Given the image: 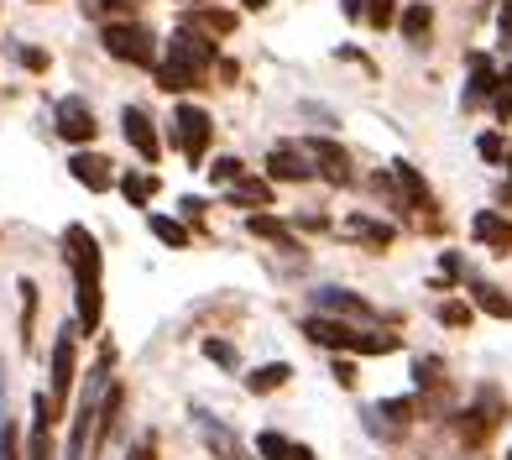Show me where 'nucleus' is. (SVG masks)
<instances>
[{"instance_id": "34", "label": "nucleus", "mask_w": 512, "mask_h": 460, "mask_svg": "<svg viewBox=\"0 0 512 460\" xmlns=\"http://www.w3.org/2000/svg\"><path fill=\"white\" fill-rule=\"evenodd\" d=\"M131 460H157V440H152V434H142V445H136Z\"/></svg>"}, {"instance_id": "3", "label": "nucleus", "mask_w": 512, "mask_h": 460, "mask_svg": "<svg viewBox=\"0 0 512 460\" xmlns=\"http://www.w3.org/2000/svg\"><path fill=\"white\" fill-rule=\"evenodd\" d=\"M105 53L115 63H136V68H152L157 63V37L147 27H136V21H110V27L100 32Z\"/></svg>"}, {"instance_id": "27", "label": "nucleus", "mask_w": 512, "mask_h": 460, "mask_svg": "<svg viewBox=\"0 0 512 460\" xmlns=\"http://www.w3.org/2000/svg\"><path fill=\"white\" fill-rule=\"evenodd\" d=\"M209 178L230 189V183H241V178H246V163H241V157H215V168H209Z\"/></svg>"}, {"instance_id": "36", "label": "nucleus", "mask_w": 512, "mask_h": 460, "mask_svg": "<svg viewBox=\"0 0 512 460\" xmlns=\"http://www.w3.org/2000/svg\"><path fill=\"white\" fill-rule=\"evenodd\" d=\"M345 6V16H366V0H340Z\"/></svg>"}, {"instance_id": "28", "label": "nucleus", "mask_w": 512, "mask_h": 460, "mask_svg": "<svg viewBox=\"0 0 512 460\" xmlns=\"http://www.w3.org/2000/svg\"><path fill=\"white\" fill-rule=\"evenodd\" d=\"M392 173H398V183H403V189H408V199L413 204H429V189H424V178H418L408 163H392Z\"/></svg>"}, {"instance_id": "5", "label": "nucleus", "mask_w": 512, "mask_h": 460, "mask_svg": "<svg viewBox=\"0 0 512 460\" xmlns=\"http://www.w3.org/2000/svg\"><path fill=\"white\" fill-rule=\"evenodd\" d=\"M74 335H79L74 325H63L58 340H53V387H48L53 408H63L68 393H74Z\"/></svg>"}, {"instance_id": "19", "label": "nucleus", "mask_w": 512, "mask_h": 460, "mask_svg": "<svg viewBox=\"0 0 512 460\" xmlns=\"http://www.w3.org/2000/svg\"><path fill=\"white\" fill-rule=\"evenodd\" d=\"M471 230H476V236H481L486 246H512V225H507V220H497L492 210L476 215V225H471Z\"/></svg>"}, {"instance_id": "14", "label": "nucleus", "mask_w": 512, "mask_h": 460, "mask_svg": "<svg viewBox=\"0 0 512 460\" xmlns=\"http://www.w3.org/2000/svg\"><path fill=\"white\" fill-rule=\"evenodd\" d=\"M293 377V366L288 361H267V366H256V372L246 377V393H256V398H267V393H277Z\"/></svg>"}, {"instance_id": "9", "label": "nucleus", "mask_w": 512, "mask_h": 460, "mask_svg": "<svg viewBox=\"0 0 512 460\" xmlns=\"http://www.w3.org/2000/svg\"><path fill=\"white\" fill-rule=\"evenodd\" d=\"M304 335L314 345H330V351H356V335L361 330H351L345 319H330V314H309L304 319Z\"/></svg>"}, {"instance_id": "33", "label": "nucleus", "mask_w": 512, "mask_h": 460, "mask_svg": "<svg viewBox=\"0 0 512 460\" xmlns=\"http://www.w3.org/2000/svg\"><path fill=\"white\" fill-rule=\"evenodd\" d=\"M439 319H445V325H471V309H465V304H445Z\"/></svg>"}, {"instance_id": "12", "label": "nucleus", "mask_w": 512, "mask_h": 460, "mask_svg": "<svg viewBox=\"0 0 512 460\" xmlns=\"http://www.w3.org/2000/svg\"><path fill=\"white\" fill-rule=\"evenodd\" d=\"M68 173H74V183H84V189H95V194H105L110 189V163H105V157L100 152H79L74 157V163H68Z\"/></svg>"}, {"instance_id": "10", "label": "nucleus", "mask_w": 512, "mask_h": 460, "mask_svg": "<svg viewBox=\"0 0 512 460\" xmlns=\"http://www.w3.org/2000/svg\"><path fill=\"white\" fill-rule=\"evenodd\" d=\"M194 424H199V440L215 450L220 460H246V445L236 440V434H230V424H220V419H209L204 408H194Z\"/></svg>"}, {"instance_id": "26", "label": "nucleus", "mask_w": 512, "mask_h": 460, "mask_svg": "<svg viewBox=\"0 0 512 460\" xmlns=\"http://www.w3.org/2000/svg\"><path fill=\"white\" fill-rule=\"evenodd\" d=\"M471 293H476V304H481L486 314H497V319H512V304H507V298H502L497 288H486V283H476Z\"/></svg>"}, {"instance_id": "40", "label": "nucleus", "mask_w": 512, "mask_h": 460, "mask_svg": "<svg viewBox=\"0 0 512 460\" xmlns=\"http://www.w3.org/2000/svg\"><path fill=\"white\" fill-rule=\"evenodd\" d=\"M241 6H251V11H262V6H267V0H241Z\"/></svg>"}, {"instance_id": "4", "label": "nucleus", "mask_w": 512, "mask_h": 460, "mask_svg": "<svg viewBox=\"0 0 512 460\" xmlns=\"http://www.w3.org/2000/svg\"><path fill=\"white\" fill-rule=\"evenodd\" d=\"M209 131H215V121L199 110V105H178L173 110V136L189 163H204V147H209Z\"/></svg>"}, {"instance_id": "11", "label": "nucleus", "mask_w": 512, "mask_h": 460, "mask_svg": "<svg viewBox=\"0 0 512 460\" xmlns=\"http://www.w3.org/2000/svg\"><path fill=\"white\" fill-rule=\"evenodd\" d=\"M309 157L319 163V173L330 178V183H351V157H345V147H335L330 136H309Z\"/></svg>"}, {"instance_id": "15", "label": "nucleus", "mask_w": 512, "mask_h": 460, "mask_svg": "<svg viewBox=\"0 0 512 460\" xmlns=\"http://www.w3.org/2000/svg\"><path fill=\"white\" fill-rule=\"evenodd\" d=\"M0 460H21V455H16V424H11V403H6V356H0Z\"/></svg>"}, {"instance_id": "8", "label": "nucleus", "mask_w": 512, "mask_h": 460, "mask_svg": "<svg viewBox=\"0 0 512 460\" xmlns=\"http://www.w3.org/2000/svg\"><path fill=\"white\" fill-rule=\"evenodd\" d=\"M267 173H272V183H304V178H314V157H309V147H272Z\"/></svg>"}, {"instance_id": "24", "label": "nucleus", "mask_w": 512, "mask_h": 460, "mask_svg": "<svg viewBox=\"0 0 512 460\" xmlns=\"http://www.w3.org/2000/svg\"><path fill=\"white\" fill-rule=\"evenodd\" d=\"M256 455H262V460H293V445L277 429H262V434H256Z\"/></svg>"}, {"instance_id": "6", "label": "nucleus", "mask_w": 512, "mask_h": 460, "mask_svg": "<svg viewBox=\"0 0 512 460\" xmlns=\"http://www.w3.org/2000/svg\"><path fill=\"white\" fill-rule=\"evenodd\" d=\"M53 121H58V136L63 142H95V110H89L79 95H63L58 110H53Z\"/></svg>"}, {"instance_id": "22", "label": "nucleus", "mask_w": 512, "mask_h": 460, "mask_svg": "<svg viewBox=\"0 0 512 460\" xmlns=\"http://www.w3.org/2000/svg\"><path fill=\"white\" fill-rule=\"evenodd\" d=\"M147 225H152V236H157L162 246H173V251H183V246H189V230H183L178 220H168V215H152Z\"/></svg>"}, {"instance_id": "35", "label": "nucleus", "mask_w": 512, "mask_h": 460, "mask_svg": "<svg viewBox=\"0 0 512 460\" xmlns=\"http://www.w3.org/2000/svg\"><path fill=\"white\" fill-rule=\"evenodd\" d=\"M335 377H340L345 387H351V382H356V366H351V361H335Z\"/></svg>"}, {"instance_id": "31", "label": "nucleus", "mask_w": 512, "mask_h": 460, "mask_svg": "<svg viewBox=\"0 0 512 460\" xmlns=\"http://www.w3.org/2000/svg\"><path fill=\"white\" fill-rule=\"evenodd\" d=\"M16 58H21V68H32V74H42L48 68V53H37V48H11Z\"/></svg>"}, {"instance_id": "37", "label": "nucleus", "mask_w": 512, "mask_h": 460, "mask_svg": "<svg viewBox=\"0 0 512 460\" xmlns=\"http://www.w3.org/2000/svg\"><path fill=\"white\" fill-rule=\"evenodd\" d=\"M100 6H105V11H131L136 0H100Z\"/></svg>"}, {"instance_id": "7", "label": "nucleus", "mask_w": 512, "mask_h": 460, "mask_svg": "<svg viewBox=\"0 0 512 460\" xmlns=\"http://www.w3.org/2000/svg\"><path fill=\"white\" fill-rule=\"evenodd\" d=\"M121 131H126V142L136 147V157H142V163H157V157H162V142H157V131H152V121H147L142 105H126V110H121Z\"/></svg>"}, {"instance_id": "21", "label": "nucleus", "mask_w": 512, "mask_h": 460, "mask_svg": "<svg viewBox=\"0 0 512 460\" xmlns=\"http://www.w3.org/2000/svg\"><path fill=\"white\" fill-rule=\"evenodd\" d=\"M183 27H194V32H230V27H236V16H230V11H189V16H183Z\"/></svg>"}, {"instance_id": "39", "label": "nucleus", "mask_w": 512, "mask_h": 460, "mask_svg": "<svg viewBox=\"0 0 512 460\" xmlns=\"http://www.w3.org/2000/svg\"><path fill=\"white\" fill-rule=\"evenodd\" d=\"M293 460H314V450L309 445H293Z\"/></svg>"}, {"instance_id": "17", "label": "nucleus", "mask_w": 512, "mask_h": 460, "mask_svg": "<svg viewBox=\"0 0 512 460\" xmlns=\"http://www.w3.org/2000/svg\"><path fill=\"white\" fill-rule=\"evenodd\" d=\"M16 293H21V345L32 351V335H37V283H32V278H21Z\"/></svg>"}, {"instance_id": "20", "label": "nucleus", "mask_w": 512, "mask_h": 460, "mask_svg": "<svg viewBox=\"0 0 512 460\" xmlns=\"http://www.w3.org/2000/svg\"><path fill=\"white\" fill-rule=\"evenodd\" d=\"M345 230H351L356 241H366V246H387L392 241V225H382V220H345Z\"/></svg>"}, {"instance_id": "41", "label": "nucleus", "mask_w": 512, "mask_h": 460, "mask_svg": "<svg viewBox=\"0 0 512 460\" xmlns=\"http://www.w3.org/2000/svg\"><path fill=\"white\" fill-rule=\"evenodd\" d=\"M507 163H512V152H507Z\"/></svg>"}, {"instance_id": "32", "label": "nucleus", "mask_w": 512, "mask_h": 460, "mask_svg": "<svg viewBox=\"0 0 512 460\" xmlns=\"http://www.w3.org/2000/svg\"><path fill=\"white\" fill-rule=\"evenodd\" d=\"M476 152H481V157H492V163H497V157H502L507 147H502V136H492V131H486L481 142H476Z\"/></svg>"}, {"instance_id": "2", "label": "nucleus", "mask_w": 512, "mask_h": 460, "mask_svg": "<svg viewBox=\"0 0 512 460\" xmlns=\"http://www.w3.org/2000/svg\"><path fill=\"white\" fill-rule=\"evenodd\" d=\"M209 63H215V42L199 37L194 27H178L173 42H168V63L157 68V84L168 89V95L173 89H194L209 74Z\"/></svg>"}, {"instance_id": "25", "label": "nucleus", "mask_w": 512, "mask_h": 460, "mask_svg": "<svg viewBox=\"0 0 512 460\" xmlns=\"http://www.w3.org/2000/svg\"><path fill=\"white\" fill-rule=\"evenodd\" d=\"M121 194H126L131 204H147V199L157 194V178H152V173H126V178H121Z\"/></svg>"}, {"instance_id": "1", "label": "nucleus", "mask_w": 512, "mask_h": 460, "mask_svg": "<svg viewBox=\"0 0 512 460\" xmlns=\"http://www.w3.org/2000/svg\"><path fill=\"white\" fill-rule=\"evenodd\" d=\"M63 246H68V267H74V309H79V330L95 335L100 319H105V251L100 241L89 236L84 225H68L63 230Z\"/></svg>"}, {"instance_id": "38", "label": "nucleus", "mask_w": 512, "mask_h": 460, "mask_svg": "<svg viewBox=\"0 0 512 460\" xmlns=\"http://www.w3.org/2000/svg\"><path fill=\"white\" fill-rule=\"evenodd\" d=\"M502 37H507V42H512V6H507V11H502Z\"/></svg>"}, {"instance_id": "18", "label": "nucleus", "mask_w": 512, "mask_h": 460, "mask_svg": "<svg viewBox=\"0 0 512 460\" xmlns=\"http://www.w3.org/2000/svg\"><path fill=\"white\" fill-rule=\"evenodd\" d=\"M246 230H251V236H262V241L293 246V230H288L283 220H272V215H246Z\"/></svg>"}, {"instance_id": "16", "label": "nucleus", "mask_w": 512, "mask_h": 460, "mask_svg": "<svg viewBox=\"0 0 512 460\" xmlns=\"http://www.w3.org/2000/svg\"><path fill=\"white\" fill-rule=\"evenodd\" d=\"M230 199L251 204V210H267V204H272V183L267 178H241V183H230Z\"/></svg>"}, {"instance_id": "23", "label": "nucleus", "mask_w": 512, "mask_h": 460, "mask_svg": "<svg viewBox=\"0 0 512 460\" xmlns=\"http://www.w3.org/2000/svg\"><path fill=\"white\" fill-rule=\"evenodd\" d=\"M429 27H434V11H429V6H408V11H403V37H408V42H424Z\"/></svg>"}, {"instance_id": "13", "label": "nucleus", "mask_w": 512, "mask_h": 460, "mask_svg": "<svg viewBox=\"0 0 512 460\" xmlns=\"http://www.w3.org/2000/svg\"><path fill=\"white\" fill-rule=\"evenodd\" d=\"M314 304H319V309H330V314H340V319H371V304H366V298L345 293V288H319V293H314Z\"/></svg>"}, {"instance_id": "30", "label": "nucleus", "mask_w": 512, "mask_h": 460, "mask_svg": "<svg viewBox=\"0 0 512 460\" xmlns=\"http://www.w3.org/2000/svg\"><path fill=\"white\" fill-rule=\"evenodd\" d=\"M204 356L220 361V366H236V345H230V340H204Z\"/></svg>"}, {"instance_id": "29", "label": "nucleus", "mask_w": 512, "mask_h": 460, "mask_svg": "<svg viewBox=\"0 0 512 460\" xmlns=\"http://www.w3.org/2000/svg\"><path fill=\"white\" fill-rule=\"evenodd\" d=\"M392 16H398L392 0H366V21H371V27H392Z\"/></svg>"}]
</instances>
